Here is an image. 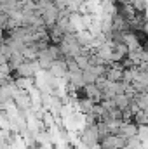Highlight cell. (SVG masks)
<instances>
[{
  "instance_id": "cell-1",
  "label": "cell",
  "mask_w": 148,
  "mask_h": 149,
  "mask_svg": "<svg viewBox=\"0 0 148 149\" xmlns=\"http://www.w3.org/2000/svg\"><path fill=\"white\" fill-rule=\"evenodd\" d=\"M125 35L148 52V0H115Z\"/></svg>"
}]
</instances>
